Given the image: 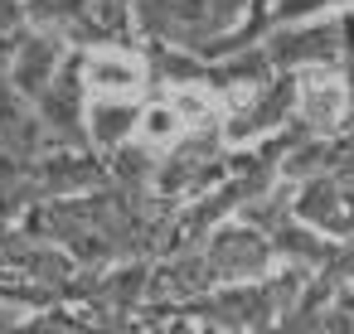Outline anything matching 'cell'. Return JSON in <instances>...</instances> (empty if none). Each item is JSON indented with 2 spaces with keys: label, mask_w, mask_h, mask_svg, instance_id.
<instances>
[{
  "label": "cell",
  "mask_w": 354,
  "mask_h": 334,
  "mask_svg": "<svg viewBox=\"0 0 354 334\" xmlns=\"http://www.w3.org/2000/svg\"><path fill=\"white\" fill-rule=\"evenodd\" d=\"M296 112L310 131H335L344 117V83L335 73H306L296 88Z\"/></svg>",
  "instance_id": "cell-1"
},
{
  "label": "cell",
  "mask_w": 354,
  "mask_h": 334,
  "mask_svg": "<svg viewBox=\"0 0 354 334\" xmlns=\"http://www.w3.org/2000/svg\"><path fill=\"white\" fill-rule=\"evenodd\" d=\"M214 262H218L228 276H252V271H262V262H267V242L252 237L248 228H228V233L218 237V247H214Z\"/></svg>",
  "instance_id": "cell-2"
},
{
  "label": "cell",
  "mask_w": 354,
  "mask_h": 334,
  "mask_svg": "<svg viewBox=\"0 0 354 334\" xmlns=\"http://www.w3.org/2000/svg\"><path fill=\"white\" fill-rule=\"evenodd\" d=\"M330 49H335V30H291V35H277L272 39V59H281V63L320 59Z\"/></svg>",
  "instance_id": "cell-3"
},
{
  "label": "cell",
  "mask_w": 354,
  "mask_h": 334,
  "mask_svg": "<svg viewBox=\"0 0 354 334\" xmlns=\"http://www.w3.org/2000/svg\"><path fill=\"white\" fill-rule=\"evenodd\" d=\"M88 78H93L97 88L127 92V88H136V83H141V68H136L131 59H112V54H102V59H93V63H88Z\"/></svg>",
  "instance_id": "cell-4"
},
{
  "label": "cell",
  "mask_w": 354,
  "mask_h": 334,
  "mask_svg": "<svg viewBox=\"0 0 354 334\" xmlns=\"http://www.w3.org/2000/svg\"><path fill=\"white\" fill-rule=\"evenodd\" d=\"M127 126H131V112H127V107H97V112H93V131H97V141H117Z\"/></svg>",
  "instance_id": "cell-5"
},
{
  "label": "cell",
  "mask_w": 354,
  "mask_h": 334,
  "mask_svg": "<svg viewBox=\"0 0 354 334\" xmlns=\"http://www.w3.org/2000/svg\"><path fill=\"white\" fill-rule=\"evenodd\" d=\"M185 126V117H175V112H165V107H156V112H146V121H141V131H146V141H170L175 131Z\"/></svg>",
  "instance_id": "cell-6"
}]
</instances>
